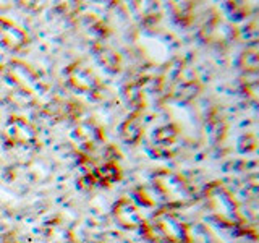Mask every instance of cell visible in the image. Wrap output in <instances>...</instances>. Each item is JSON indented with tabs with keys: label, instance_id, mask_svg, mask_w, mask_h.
I'll return each mask as SVG.
<instances>
[{
	"label": "cell",
	"instance_id": "cell-1",
	"mask_svg": "<svg viewBox=\"0 0 259 243\" xmlns=\"http://www.w3.org/2000/svg\"><path fill=\"white\" fill-rule=\"evenodd\" d=\"M204 198L209 211L219 222H222L225 225H238L241 222L238 202L235 201L232 193L221 182L209 183L204 193Z\"/></svg>",
	"mask_w": 259,
	"mask_h": 243
},
{
	"label": "cell",
	"instance_id": "cell-2",
	"mask_svg": "<svg viewBox=\"0 0 259 243\" xmlns=\"http://www.w3.org/2000/svg\"><path fill=\"white\" fill-rule=\"evenodd\" d=\"M165 94L164 81L156 76H144L130 83L125 88V96L128 102L133 105L136 110H143L152 107V105L160 104L162 97Z\"/></svg>",
	"mask_w": 259,
	"mask_h": 243
},
{
	"label": "cell",
	"instance_id": "cell-3",
	"mask_svg": "<svg viewBox=\"0 0 259 243\" xmlns=\"http://www.w3.org/2000/svg\"><path fill=\"white\" fill-rule=\"evenodd\" d=\"M154 188L172 205H183L190 199V188L183 178L172 172V170L162 169L152 177Z\"/></svg>",
	"mask_w": 259,
	"mask_h": 243
},
{
	"label": "cell",
	"instance_id": "cell-4",
	"mask_svg": "<svg viewBox=\"0 0 259 243\" xmlns=\"http://www.w3.org/2000/svg\"><path fill=\"white\" fill-rule=\"evenodd\" d=\"M154 229L168 243H190L191 237L188 232V225L183 224L177 216L168 213L167 209H160L154 216Z\"/></svg>",
	"mask_w": 259,
	"mask_h": 243
},
{
	"label": "cell",
	"instance_id": "cell-5",
	"mask_svg": "<svg viewBox=\"0 0 259 243\" xmlns=\"http://www.w3.org/2000/svg\"><path fill=\"white\" fill-rule=\"evenodd\" d=\"M5 73H7L8 79H12L23 93L36 94L44 89V85H42V81H40L37 73L32 70L29 65L23 63L20 60H12L8 63L5 67Z\"/></svg>",
	"mask_w": 259,
	"mask_h": 243
},
{
	"label": "cell",
	"instance_id": "cell-6",
	"mask_svg": "<svg viewBox=\"0 0 259 243\" xmlns=\"http://www.w3.org/2000/svg\"><path fill=\"white\" fill-rule=\"evenodd\" d=\"M4 140L12 146H31L37 141V133L26 118L10 117L4 128Z\"/></svg>",
	"mask_w": 259,
	"mask_h": 243
},
{
	"label": "cell",
	"instance_id": "cell-7",
	"mask_svg": "<svg viewBox=\"0 0 259 243\" xmlns=\"http://www.w3.org/2000/svg\"><path fill=\"white\" fill-rule=\"evenodd\" d=\"M199 91H201V85L196 79V76L191 75L186 68H183L180 75L177 76V79L170 83L167 96L177 102H190L198 96Z\"/></svg>",
	"mask_w": 259,
	"mask_h": 243
},
{
	"label": "cell",
	"instance_id": "cell-8",
	"mask_svg": "<svg viewBox=\"0 0 259 243\" xmlns=\"http://www.w3.org/2000/svg\"><path fill=\"white\" fill-rule=\"evenodd\" d=\"M178 136H180V132H178L177 125L167 124V125L159 127L152 136L154 152H156L159 157L174 156L178 151Z\"/></svg>",
	"mask_w": 259,
	"mask_h": 243
},
{
	"label": "cell",
	"instance_id": "cell-9",
	"mask_svg": "<svg viewBox=\"0 0 259 243\" xmlns=\"http://www.w3.org/2000/svg\"><path fill=\"white\" fill-rule=\"evenodd\" d=\"M68 83L81 93H96L101 88L99 78L83 63H73L67 68Z\"/></svg>",
	"mask_w": 259,
	"mask_h": 243
},
{
	"label": "cell",
	"instance_id": "cell-10",
	"mask_svg": "<svg viewBox=\"0 0 259 243\" xmlns=\"http://www.w3.org/2000/svg\"><path fill=\"white\" fill-rule=\"evenodd\" d=\"M73 136H75V141L78 143L79 148L86 152L96 151L105 140L102 128L96 125L94 122H81L75 128Z\"/></svg>",
	"mask_w": 259,
	"mask_h": 243
},
{
	"label": "cell",
	"instance_id": "cell-11",
	"mask_svg": "<svg viewBox=\"0 0 259 243\" xmlns=\"http://www.w3.org/2000/svg\"><path fill=\"white\" fill-rule=\"evenodd\" d=\"M0 43L10 51H20L29 43V37L18 24L0 16Z\"/></svg>",
	"mask_w": 259,
	"mask_h": 243
},
{
	"label": "cell",
	"instance_id": "cell-12",
	"mask_svg": "<svg viewBox=\"0 0 259 243\" xmlns=\"http://www.w3.org/2000/svg\"><path fill=\"white\" fill-rule=\"evenodd\" d=\"M113 217L125 229H138L144 224L140 211L128 198H120L113 205Z\"/></svg>",
	"mask_w": 259,
	"mask_h": 243
},
{
	"label": "cell",
	"instance_id": "cell-13",
	"mask_svg": "<svg viewBox=\"0 0 259 243\" xmlns=\"http://www.w3.org/2000/svg\"><path fill=\"white\" fill-rule=\"evenodd\" d=\"M86 178L91 182V185L110 186L113 183H117L121 178V170L117 166V162H105L104 166L94 167L93 170H89Z\"/></svg>",
	"mask_w": 259,
	"mask_h": 243
},
{
	"label": "cell",
	"instance_id": "cell-14",
	"mask_svg": "<svg viewBox=\"0 0 259 243\" xmlns=\"http://www.w3.org/2000/svg\"><path fill=\"white\" fill-rule=\"evenodd\" d=\"M120 136H121V140L128 144H138L141 141L143 120H141L140 110H135L123 120V124L120 125Z\"/></svg>",
	"mask_w": 259,
	"mask_h": 243
},
{
	"label": "cell",
	"instance_id": "cell-15",
	"mask_svg": "<svg viewBox=\"0 0 259 243\" xmlns=\"http://www.w3.org/2000/svg\"><path fill=\"white\" fill-rule=\"evenodd\" d=\"M94 51H96V57H97V60L101 62V65H104L105 68H107L109 71L112 73H117L121 70V57L118 52H115L113 49L107 47V46H96L94 47Z\"/></svg>",
	"mask_w": 259,
	"mask_h": 243
},
{
	"label": "cell",
	"instance_id": "cell-16",
	"mask_svg": "<svg viewBox=\"0 0 259 243\" xmlns=\"http://www.w3.org/2000/svg\"><path fill=\"white\" fill-rule=\"evenodd\" d=\"M238 67L246 75H256L259 68V51L256 44L248 46L238 57Z\"/></svg>",
	"mask_w": 259,
	"mask_h": 243
},
{
	"label": "cell",
	"instance_id": "cell-17",
	"mask_svg": "<svg viewBox=\"0 0 259 243\" xmlns=\"http://www.w3.org/2000/svg\"><path fill=\"white\" fill-rule=\"evenodd\" d=\"M206 133H207V138L210 140V143H214V144L224 140V136L227 133V124L217 112H212L209 115L207 124H206Z\"/></svg>",
	"mask_w": 259,
	"mask_h": 243
},
{
	"label": "cell",
	"instance_id": "cell-18",
	"mask_svg": "<svg viewBox=\"0 0 259 243\" xmlns=\"http://www.w3.org/2000/svg\"><path fill=\"white\" fill-rule=\"evenodd\" d=\"M193 8H194V5L191 2H177V4H172L174 15L177 16V20L180 21V23H183V24H188L191 21Z\"/></svg>",
	"mask_w": 259,
	"mask_h": 243
},
{
	"label": "cell",
	"instance_id": "cell-19",
	"mask_svg": "<svg viewBox=\"0 0 259 243\" xmlns=\"http://www.w3.org/2000/svg\"><path fill=\"white\" fill-rule=\"evenodd\" d=\"M257 148V140L253 133H246L243 135L238 140V149L240 152H251Z\"/></svg>",
	"mask_w": 259,
	"mask_h": 243
},
{
	"label": "cell",
	"instance_id": "cell-20",
	"mask_svg": "<svg viewBox=\"0 0 259 243\" xmlns=\"http://www.w3.org/2000/svg\"><path fill=\"white\" fill-rule=\"evenodd\" d=\"M257 34H259V31L256 28V23H249V24H246L245 28H241L238 31L237 36L240 39H243V40H248V43H251V44H256Z\"/></svg>",
	"mask_w": 259,
	"mask_h": 243
},
{
	"label": "cell",
	"instance_id": "cell-21",
	"mask_svg": "<svg viewBox=\"0 0 259 243\" xmlns=\"http://www.w3.org/2000/svg\"><path fill=\"white\" fill-rule=\"evenodd\" d=\"M243 91H245V94L251 101H257V79H246L245 85H243Z\"/></svg>",
	"mask_w": 259,
	"mask_h": 243
},
{
	"label": "cell",
	"instance_id": "cell-22",
	"mask_svg": "<svg viewBox=\"0 0 259 243\" xmlns=\"http://www.w3.org/2000/svg\"><path fill=\"white\" fill-rule=\"evenodd\" d=\"M4 243H20V241H16V240H5Z\"/></svg>",
	"mask_w": 259,
	"mask_h": 243
}]
</instances>
